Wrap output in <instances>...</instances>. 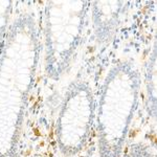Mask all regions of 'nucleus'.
Listing matches in <instances>:
<instances>
[{"mask_svg": "<svg viewBox=\"0 0 157 157\" xmlns=\"http://www.w3.org/2000/svg\"><path fill=\"white\" fill-rule=\"evenodd\" d=\"M140 73L134 64L121 62L107 73L98 102L100 157H121L140 92Z\"/></svg>", "mask_w": 157, "mask_h": 157, "instance_id": "f257e3e1", "label": "nucleus"}, {"mask_svg": "<svg viewBox=\"0 0 157 157\" xmlns=\"http://www.w3.org/2000/svg\"><path fill=\"white\" fill-rule=\"evenodd\" d=\"M94 117L92 89L84 81L73 82L63 98L57 120V143L65 156L77 155L90 135Z\"/></svg>", "mask_w": 157, "mask_h": 157, "instance_id": "f03ea898", "label": "nucleus"}, {"mask_svg": "<svg viewBox=\"0 0 157 157\" xmlns=\"http://www.w3.org/2000/svg\"><path fill=\"white\" fill-rule=\"evenodd\" d=\"M92 4V19L97 40L100 43H106L110 41L118 29L127 2L94 1Z\"/></svg>", "mask_w": 157, "mask_h": 157, "instance_id": "7ed1b4c3", "label": "nucleus"}, {"mask_svg": "<svg viewBox=\"0 0 157 157\" xmlns=\"http://www.w3.org/2000/svg\"><path fill=\"white\" fill-rule=\"evenodd\" d=\"M146 86L148 92V109L152 116L156 115V48L150 57L146 69Z\"/></svg>", "mask_w": 157, "mask_h": 157, "instance_id": "20e7f679", "label": "nucleus"}, {"mask_svg": "<svg viewBox=\"0 0 157 157\" xmlns=\"http://www.w3.org/2000/svg\"><path fill=\"white\" fill-rule=\"evenodd\" d=\"M33 157H44V156H42V155H36V156H33Z\"/></svg>", "mask_w": 157, "mask_h": 157, "instance_id": "39448f33", "label": "nucleus"}]
</instances>
